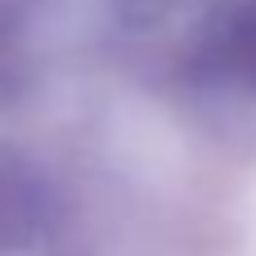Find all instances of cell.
I'll return each mask as SVG.
<instances>
[{
	"instance_id": "obj_2",
	"label": "cell",
	"mask_w": 256,
	"mask_h": 256,
	"mask_svg": "<svg viewBox=\"0 0 256 256\" xmlns=\"http://www.w3.org/2000/svg\"><path fill=\"white\" fill-rule=\"evenodd\" d=\"M32 220H36L32 194H27L18 180L0 176V252L14 248V243H22V234L32 230Z\"/></svg>"
},
{
	"instance_id": "obj_1",
	"label": "cell",
	"mask_w": 256,
	"mask_h": 256,
	"mask_svg": "<svg viewBox=\"0 0 256 256\" xmlns=\"http://www.w3.org/2000/svg\"><path fill=\"white\" fill-rule=\"evenodd\" d=\"M202 72L212 81L256 86V0H243L216 18L212 36L202 40Z\"/></svg>"
}]
</instances>
